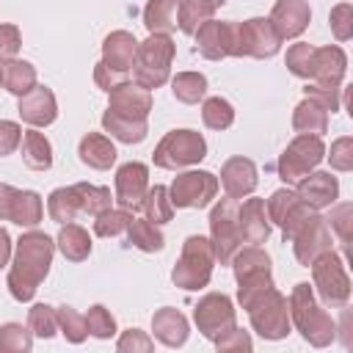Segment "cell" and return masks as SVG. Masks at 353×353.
<instances>
[{"instance_id":"obj_1","label":"cell","mask_w":353,"mask_h":353,"mask_svg":"<svg viewBox=\"0 0 353 353\" xmlns=\"http://www.w3.org/2000/svg\"><path fill=\"white\" fill-rule=\"evenodd\" d=\"M52 254H55V243L44 232H28L17 240L14 265L8 270V292L14 301L28 303L36 295L39 284L50 273Z\"/></svg>"},{"instance_id":"obj_2","label":"cell","mask_w":353,"mask_h":353,"mask_svg":"<svg viewBox=\"0 0 353 353\" xmlns=\"http://www.w3.org/2000/svg\"><path fill=\"white\" fill-rule=\"evenodd\" d=\"M287 306H290V323H295V328L301 331V336H303L309 345L325 347V345L334 342V336H336V323H334V317H331L325 309L317 306L314 290H312L306 281H301V284L292 287V295H290Z\"/></svg>"},{"instance_id":"obj_3","label":"cell","mask_w":353,"mask_h":353,"mask_svg":"<svg viewBox=\"0 0 353 353\" xmlns=\"http://www.w3.org/2000/svg\"><path fill=\"white\" fill-rule=\"evenodd\" d=\"M174 41L168 33H149L146 41H138L135 61H132V83L143 88H160L168 74H171V61H174Z\"/></svg>"},{"instance_id":"obj_4","label":"cell","mask_w":353,"mask_h":353,"mask_svg":"<svg viewBox=\"0 0 353 353\" xmlns=\"http://www.w3.org/2000/svg\"><path fill=\"white\" fill-rule=\"evenodd\" d=\"M212 265H215L212 243L201 234H190L182 243V254H179V262L171 270V281L182 290H201V287L210 284Z\"/></svg>"},{"instance_id":"obj_5","label":"cell","mask_w":353,"mask_h":353,"mask_svg":"<svg viewBox=\"0 0 353 353\" xmlns=\"http://www.w3.org/2000/svg\"><path fill=\"white\" fill-rule=\"evenodd\" d=\"M312 287L325 306L342 309L350 301V279L339 254L325 251L312 262Z\"/></svg>"},{"instance_id":"obj_6","label":"cell","mask_w":353,"mask_h":353,"mask_svg":"<svg viewBox=\"0 0 353 353\" xmlns=\"http://www.w3.org/2000/svg\"><path fill=\"white\" fill-rule=\"evenodd\" d=\"M204 157H207V143L196 130H171V132H165V138L154 146V154H152L154 165L168 168V171L193 165Z\"/></svg>"},{"instance_id":"obj_7","label":"cell","mask_w":353,"mask_h":353,"mask_svg":"<svg viewBox=\"0 0 353 353\" xmlns=\"http://www.w3.org/2000/svg\"><path fill=\"white\" fill-rule=\"evenodd\" d=\"M237 207H240L237 199L226 196L210 212V243L215 251V262H221V265H229L234 251L243 243L240 226H237Z\"/></svg>"},{"instance_id":"obj_8","label":"cell","mask_w":353,"mask_h":353,"mask_svg":"<svg viewBox=\"0 0 353 353\" xmlns=\"http://www.w3.org/2000/svg\"><path fill=\"white\" fill-rule=\"evenodd\" d=\"M245 312L251 317V328L259 336L284 339L290 334V306H287V298L276 287H270L262 298H256Z\"/></svg>"},{"instance_id":"obj_9","label":"cell","mask_w":353,"mask_h":353,"mask_svg":"<svg viewBox=\"0 0 353 353\" xmlns=\"http://www.w3.org/2000/svg\"><path fill=\"white\" fill-rule=\"evenodd\" d=\"M281 47V36L265 17H254L245 22H234V58H273Z\"/></svg>"},{"instance_id":"obj_10","label":"cell","mask_w":353,"mask_h":353,"mask_svg":"<svg viewBox=\"0 0 353 353\" xmlns=\"http://www.w3.org/2000/svg\"><path fill=\"white\" fill-rule=\"evenodd\" d=\"M323 157H325V146L320 135H298L279 157V176L287 185H292L309 171H314Z\"/></svg>"},{"instance_id":"obj_11","label":"cell","mask_w":353,"mask_h":353,"mask_svg":"<svg viewBox=\"0 0 353 353\" xmlns=\"http://www.w3.org/2000/svg\"><path fill=\"white\" fill-rule=\"evenodd\" d=\"M168 196L174 207L201 210L218 196V176L210 171H185L171 182Z\"/></svg>"},{"instance_id":"obj_12","label":"cell","mask_w":353,"mask_h":353,"mask_svg":"<svg viewBox=\"0 0 353 353\" xmlns=\"http://www.w3.org/2000/svg\"><path fill=\"white\" fill-rule=\"evenodd\" d=\"M193 320L199 331L215 342L229 328H234V306L223 292H210L193 306Z\"/></svg>"},{"instance_id":"obj_13","label":"cell","mask_w":353,"mask_h":353,"mask_svg":"<svg viewBox=\"0 0 353 353\" xmlns=\"http://www.w3.org/2000/svg\"><path fill=\"white\" fill-rule=\"evenodd\" d=\"M290 240H292L295 259L309 268L320 254L331 251V229H328V221L320 218L317 212H312V215L295 229V234H292Z\"/></svg>"},{"instance_id":"obj_14","label":"cell","mask_w":353,"mask_h":353,"mask_svg":"<svg viewBox=\"0 0 353 353\" xmlns=\"http://www.w3.org/2000/svg\"><path fill=\"white\" fill-rule=\"evenodd\" d=\"M44 215L41 196L33 190H17L0 182V221H11L17 226H36Z\"/></svg>"},{"instance_id":"obj_15","label":"cell","mask_w":353,"mask_h":353,"mask_svg":"<svg viewBox=\"0 0 353 353\" xmlns=\"http://www.w3.org/2000/svg\"><path fill=\"white\" fill-rule=\"evenodd\" d=\"M196 50L207 61H221L234 52V22L207 19L196 28Z\"/></svg>"},{"instance_id":"obj_16","label":"cell","mask_w":353,"mask_h":353,"mask_svg":"<svg viewBox=\"0 0 353 353\" xmlns=\"http://www.w3.org/2000/svg\"><path fill=\"white\" fill-rule=\"evenodd\" d=\"M149 190V168L143 163H124L116 171V201L121 210H141L143 196Z\"/></svg>"},{"instance_id":"obj_17","label":"cell","mask_w":353,"mask_h":353,"mask_svg":"<svg viewBox=\"0 0 353 353\" xmlns=\"http://www.w3.org/2000/svg\"><path fill=\"white\" fill-rule=\"evenodd\" d=\"M108 97H110L108 108L119 116H127V119H146L152 110V91L138 85V83L121 80L119 85H113L108 91Z\"/></svg>"},{"instance_id":"obj_18","label":"cell","mask_w":353,"mask_h":353,"mask_svg":"<svg viewBox=\"0 0 353 353\" xmlns=\"http://www.w3.org/2000/svg\"><path fill=\"white\" fill-rule=\"evenodd\" d=\"M268 19L276 28V33L281 36V41L284 39H298L306 30L309 19H312V8H309L306 0H276Z\"/></svg>"},{"instance_id":"obj_19","label":"cell","mask_w":353,"mask_h":353,"mask_svg":"<svg viewBox=\"0 0 353 353\" xmlns=\"http://www.w3.org/2000/svg\"><path fill=\"white\" fill-rule=\"evenodd\" d=\"M298 199L309 207V210H323V207H331L339 196V182L336 176H331L328 171H309L306 176L298 179Z\"/></svg>"},{"instance_id":"obj_20","label":"cell","mask_w":353,"mask_h":353,"mask_svg":"<svg viewBox=\"0 0 353 353\" xmlns=\"http://www.w3.org/2000/svg\"><path fill=\"white\" fill-rule=\"evenodd\" d=\"M19 116L30 127H47V124H52L55 116H58L55 94L47 85H33L28 94L19 97Z\"/></svg>"},{"instance_id":"obj_21","label":"cell","mask_w":353,"mask_h":353,"mask_svg":"<svg viewBox=\"0 0 353 353\" xmlns=\"http://www.w3.org/2000/svg\"><path fill=\"white\" fill-rule=\"evenodd\" d=\"M237 226H240L243 243H251V245L265 243L270 234V218L265 210V199H245L237 207Z\"/></svg>"},{"instance_id":"obj_22","label":"cell","mask_w":353,"mask_h":353,"mask_svg":"<svg viewBox=\"0 0 353 353\" xmlns=\"http://www.w3.org/2000/svg\"><path fill=\"white\" fill-rule=\"evenodd\" d=\"M256 165L248 157H229L221 168V185L226 190V196L232 199H243L248 193H254L256 188Z\"/></svg>"},{"instance_id":"obj_23","label":"cell","mask_w":353,"mask_h":353,"mask_svg":"<svg viewBox=\"0 0 353 353\" xmlns=\"http://www.w3.org/2000/svg\"><path fill=\"white\" fill-rule=\"evenodd\" d=\"M347 69V55L342 47L328 44V47H314V66H312V83L320 85H342Z\"/></svg>"},{"instance_id":"obj_24","label":"cell","mask_w":353,"mask_h":353,"mask_svg":"<svg viewBox=\"0 0 353 353\" xmlns=\"http://www.w3.org/2000/svg\"><path fill=\"white\" fill-rule=\"evenodd\" d=\"M135 50H138V39L127 30H113L105 44H102V63L116 69V72H130L132 61H135Z\"/></svg>"},{"instance_id":"obj_25","label":"cell","mask_w":353,"mask_h":353,"mask_svg":"<svg viewBox=\"0 0 353 353\" xmlns=\"http://www.w3.org/2000/svg\"><path fill=\"white\" fill-rule=\"evenodd\" d=\"M152 331L154 336L165 345V347H179L185 345L188 339V320L179 309H171V306H163L154 312L152 317Z\"/></svg>"},{"instance_id":"obj_26","label":"cell","mask_w":353,"mask_h":353,"mask_svg":"<svg viewBox=\"0 0 353 353\" xmlns=\"http://www.w3.org/2000/svg\"><path fill=\"white\" fill-rule=\"evenodd\" d=\"M77 154L85 165L97 168V171H105L116 163V146L108 135L102 132H88L80 138V146H77Z\"/></svg>"},{"instance_id":"obj_27","label":"cell","mask_w":353,"mask_h":353,"mask_svg":"<svg viewBox=\"0 0 353 353\" xmlns=\"http://www.w3.org/2000/svg\"><path fill=\"white\" fill-rule=\"evenodd\" d=\"M292 127L298 135H323L328 130V110L312 97H306L292 113Z\"/></svg>"},{"instance_id":"obj_28","label":"cell","mask_w":353,"mask_h":353,"mask_svg":"<svg viewBox=\"0 0 353 353\" xmlns=\"http://www.w3.org/2000/svg\"><path fill=\"white\" fill-rule=\"evenodd\" d=\"M179 0H149L143 8V25L149 33H171L176 30Z\"/></svg>"},{"instance_id":"obj_29","label":"cell","mask_w":353,"mask_h":353,"mask_svg":"<svg viewBox=\"0 0 353 353\" xmlns=\"http://www.w3.org/2000/svg\"><path fill=\"white\" fill-rule=\"evenodd\" d=\"M102 127L105 132H110V138L121 143H141L146 138V119H127L113 113L110 108L102 113Z\"/></svg>"},{"instance_id":"obj_30","label":"cell","mask_w":353,"mask_h":353,"mask_svg":"<svg viewBox=\"0 0 353 353\" xmlns=\"http://www.w3.org/2000/svg\"><path fill=\"white\" fill-rule=\"evenodd\" d=\"M47 212L55 223H72L77 215H83V204H80V193L74 185L69 188H55L47 199Z\"/></svg>"},{"instance_id":"obj_31","label":"cell","mask_w":353,"mask_h":353,"mask_svg":"<svg viewBox=\"0 0 353 353\" xmlns=\"http://www.w3.org/2000/svg\"><path fill=\"white\" fill-rule=\"evenodd\" d=\"M22 160L33 171H47L52 165V146H50L47 135L39 132L36 127L22 135Z\"/></svg>"},{"instance_id":"obj_32","label":"cell","mask_w":353,"mask_h":353,"mask_svg":"<svg viewBox=\"0 0 353 353\" xmlns=\"http://www.w3.org/2000/svg\"><path fill=\"white\" fill-rule=\"evenodd\" d=\"M55 245L61 248V254L69 259V262H83L88 254H91V237L83 226L77 223H61V232H58V240Z\"/></svg>"},{"instance_id":"obj_33","label":"cell","mask_w":353,"mask_h":353,"mask_svg":"<svg viewBox=\"0 0 353 353\" xmlns=\"http://www.w3.org/2000/svg\"><path fill=\"white\" fill-rule=\"evenodd\" d=\"M127 243L135 245L138 251L154 254V251H160L165 245V237L157 229V223H152L149 218H132L130 226H127Z\"/></svg>"},{"instance_id":"obj_34","label":"cell","mask_w":353,"mask_h":353,"mask_svg":"<svg viewBox=\"0 0 353 353\" xmlns=\"http://www.w3.org/2000/svg\"><path fill=\"white\" fill-rule=\"evenodd\" d=\"M3 85L6 91H11L14 97H22L28 94L33 85H36V69L28 63V61H6L3 63Z\"/></svg>"},{"instance_id":"obj_35","label":"cell","mask_w":353,"mask_h":353,"mask_svg":"<svg viewBox=\"0 0 353 353\" xmlns=\"http://www.w3.org/2000/svg\"><path fill=\"white\" fill-rule=\"evenodd\" d=\"M171 91L179 102L185 105H196L199 99H204L207 94V77L201 72H179L174 80H171Z\"/></svg>"},{"instance_id":"obj_36","label":"cell","mask_w":353,"mask_h":353,"mask_svg":"<svg viewBox=\"0 0 353 353\" xmlns=\"http://www.w3.org/2000/svg\"><path fill=\"white\" fill-rule=\"evenodd\" d=\"M141 210L146 212V218H149L152 223H157V226H160V223H168V221L174 218V204H171L168 188H163V185L149 188L146 196H143Z\"/></svg>"},{"instance_id":"obj_37","label":"cell","mask_w":353,"mask_h":353,"mask_svg":"<svg viewBox=\"0 0 353 353\" xmlns=\"http://www.w3.org/2000/svg\"><path fill=\"white\" fill-rule=\"evenodd\" d=\"M215 11H218V8H212V6L204 3V0H179V19H176V25H179L182 33L193 36L196 28H199L201 22L212 19Z\"/></svg>"},{"instance_id":"obj_38","label":"cell","mask_w":353,"mask_h":353,"mask_svg":"<svg viewBox=\"0 0 353 353\" xmlns=\"http://www.w3.org/2000/svg\"><path fill=\"white\" fill-rule=\"evenodd\" d=\"M130 221H132V212L130 210H121V207L113 210V207H108L99 215H94V234H99V237H119L121 232H127Z\"/></svg>"},{"instance_id":"obj_39","label":"cell","mask_w":353,"mask_h":353,"mask_svg":"<svg viewBox=\"0 0 353 353\" xmlns=\"http://www.w3.org/2000/svg\"><path fill=\"white\" fill-rule=\"evenodd\" d=\"M201 119H204V124H207L210 130H226V127H232V121H234V108H232V102L223 99V97H210V99H204V105H201Z\"/></svg>"},{"instance_id":"obj_40","label":"cell","mask_w":353,"mask_h":353,"mask_svg":"<svg viewBox=\"0 0 353 353\" xmlns=\"http://www.w3.org/2000/svg\"><path fill=\"white\" fill-rule=\"evenodd\" d=\"M237 301L243 309H248L256 298H262L270 287H273V279H270V270H262V273H251V276H243L237 279Z\"/></svg>"},{"instance_id":"obj_41","label":"cell","mask_w":353,"mask_h":353,"mask_svg":"<svg viewBox=\"0 0 353 353\" xmlns=\"http://www.w3.org/2000/svg\"><path fill=\"white\" fill-rule=\"evenodd\" d=\"M33 347V331L19 323H6L0 328V350L3 353H25Z\"/></svg>"},{"instance_id":"obj_42","label":"cell","mask_w":353,"mask_h":353,"mask_svg":"<svg viewBox=\"0 0 353 353\" xmlns=\"http://www.w3.org/2000/svg\"><path fill=\"white\" fill-rule=\"evenodd\" d=\"M77 193H80V204H83V215H99L102 210L110 207V190L108 188H99V185H88V182H77L74 185Z\"/></svg>"},{"instance_id":"obj_43","label":"cell","mask_w":353,"mask_h":353,"mask_svg":"<svg viewBox=\"0 0 353 353\" xmlns=\"http://www.w3.org/2000/svg\"><path fill=\"white\" fill-rule=\"evenodd\" d=\"M55 317H58V331H61L69 342L80 345V342L88 336V331H85V317H83L77 309L61 306V309H55Z\"/></svg>"},{"instance_id":"obj_44","label":"cell","mask_w":353,"mask_h":353,"mask_svg":"<svg viewBox=\"0 0 353 353\" xmlns=\"http://www.w3.org/2000/svg\"><path fill=\"white\" fill-rule=\"evenodd\" d=\"M312 66H314V47L306 44V41H298L287 50V69L295 74V77H303V80H312Z\"/></svg>"},{"instance_id":"obj_45","label":"cell","mask_w":353,"mask_h":353,"mask_svg":"<svg viewBox=\"0 0 353 353\" xmlns=\"http://www.w3.org/2000/svg\"><path fill=\"white\" fill-rule=\"evenodd\" d=\"M28 328H30L36 336H41V339L55 336V331H58L55 309L47 306V303H36V306L30 309V314H28Z\"/></svg>"},{"instance_id":"obj_46","label":"cell","mask_w":353,"mask_h":353,"mask_svg":"<svg viewBox=\"0 0 353 353\" xmlns=\"http://www.w3.org/2000/svg\"><path fill=\"white\" fill-rule=\"evenodd\" d=\"M83 317H85V331H88L91 336H97V339H110V336L116 334V317H113L102 303L91 306L88 314H83Z\"/></svg>"},{"instance_id":"obj_47","label":"cell","mask_w":353,"mask_h":353,"mask_svg":"<svg viewBox=\"0 0 353 353\" xmlns=\"http://www.w3.org/2000/svg\"><path fill=\"white\" fill-rule=\"evenodd\" d=\"M325 221H331V229L336 232V237H339V243H342V248H345V254L350 251V234H353V204H339V207H334L331 210V218H325Z\"/></svg>"},{"instance_id":"obj_48","label":"cell","mask_w":353,"mask_h":353,"mask_svg":"<svg viewBox=\"0 0 353 353\" xmlns=\"http://www.w3.org/2000/svg\"><path fill=\"white\" fill-rule=\"evenodd\" d=\"M298 201H301V199H298V193H295V190H290V188L276 190V193L268 199V207H265V210H268V218H270L273 223H279V226H281V223H284V218L290 215V210H292Z\"/></svg>"},{"instance_id":"obj_49","label":"cell","mask_w":353,"mask_h":353,"mask_svg":"<svg viewBox=\"0 0 353 353\" xmlns=\"http://www.w3.org/2000/svg\"><path fill=\"white\" fill-rule=\"evenodd\" d=\"M331 30L339 41H347L353 36V6L350 3H339L331 8Z\"/></svg>"},{"instance_id":"obj_50","label":"cell","mask_w":353,"mask_h":353,"mask_svg":"<svg viewBox=\"0 0 353 353\" xmlns=\"http://www.w3.org/2000/svg\"><path fill=\"white\" fill-rule=\"evenodd\" d=\"M339 91H342V85H320V83H309L306 88H303V94L306 97H312L314 102H320L325 110H339V105H342V99H339Z\"/></svg>"},{"instance_id":"obj_51","label":"cell","mask_w":353,"mask_h":353,"mask_svg":"<svg viewBox=\"0 0 353 353\" xmlns=\"http://www.w3.org/2000/svg\"><path fill=\"white\" fill-rule=\"evenodd\" d=\"M328 160H331V168H336V171H350V168H353V138H350V135L336 138V141L331 143Z\"/></svg>"},{"instance_id":"obj_52","label":"cell","mask_w":353,"mask_h":353,"mask_svg":"<svg viewBox=\"0 0 353 353\" xmlns=\"http://www.w3.org/2000/svg\"><path fill=\"white\" fill-rule=\"evenodd\" d=\"M116 347H119V353H149V350L154 347V342H152L143 331L130 328V331H124V334L119 336Z\"/></svg>"},{"instance_id":"obj_53","label":"cell","mask_w":353,"mask_h":353,"mask_svg":"<svg viewBox=\"0 0 353 353\" xmlns=\"http://www.w3.org/2000/svg\"><path fill=\"white\" fill-rule=\"evenodd\" d=\"M22 47V36H19V28L17 25H0V61H11L17 58Z\"/></svg>"},{"instance_id":"obj_54","label":"cell","mask_w":353,"mask_h":353,"mask_svg":"<svg viewBox=\"0 0 353 353\" xmlns=\"http://www.w3.org/2000/svg\"><path fill=\"white\" fill-rule=\"evenodd\" d=\"M215 347L223 350V353H229V350H251L254 345H251V336L234 325V328H229L223 336L215 339Z\"/></svg>"},{"instance_id":"obj_55","label":"cell","mask_w":353,"mask_h":353,"mask_svg":"<svg viewBox=\"0 0 353 353\" xmlns=\"http://www.w3.org/2000/svg\"><path fill=\"white\" fill-rule=\"evenodd\" d=\"M22 143V127L17 121H0V157L11 154Z\"/></svg>"},{"instance_id":"obj_56","label":"cell","mask_w":353,"mask_h":353,"mask_svg":"<svg viewBox=\"0 0 353 353\" xmlns=\"http://www.w3.org/2000/svg\"><path fill=\"white\" fill-rule=\"evenodd\" d=\"M124 80V74L121 72H116V69H110V66H105L102 61L94 66V83L102 88V91H110L113 85H119Z\"/></svg>"},{"instance_id":"obj_57","label":"cell","mask_w":353,"mask_h":353,"mask_svg":"<svg viewBox=\"0 0 353 353\" xmlns=\"http://www.w3.org/2000/svg\"><path fill=\"white\" fill-rule=\"evenodd\" d=\"M8 259H11V237H8V232L0 226V268H6Z\"/></svg>"},{"instance_id":"obj_58","label":"cell","mask_w":353,"mask_h":353,"mask_svg":"<svg viewBox=\"0 0 353 353\" xmlns=\"http://www.w3.org/2000/svg\"><path fill=\"white\" fill-rule=\"evenodd\" d=\"M204 3H210V6H212V8H221V6H223V3H226V0H204Z\"/></svg>"},{"instance_id":"obj_59","label":"cell","mask_w":353,"mask_h":353,"mask_svg":"<svg viewBox=\"0 0 353 353\" xmlns=\"http://www.w3.org/2000/svg\"><path fill=\"white\" fill-rule=\"evenodd\" d=\"M0 85H3V63H0Z\"/></svg>"}]
</instances>
